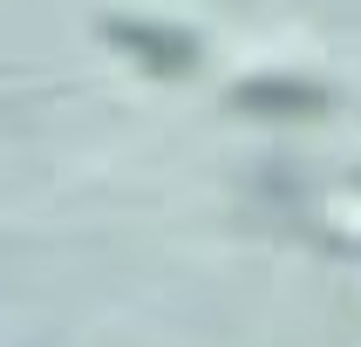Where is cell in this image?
Listing matches in <instances>:
<instances>
[{
  "instance_id": "1",
  "label": "cell",
  "mask_w": 361,
  "mask_h": 347,
  "mask_svg": "<svg viewBox=\"0 0 361 347\" xmlns=\"http://www.w3.org/2000/svg\"><path fill=\"white\" fill-rule=\"evenodd\" d=\"M102 41H109L116 55H130L143 75H157V82H184V75H198V61H204L191 27L150 20V14H109L102 20Z\"/></svg>"
},
{
  "instance_id": "2",
  "label": "cell",
  "mask_w": 361,
  "mask_h": 347,
  "mask_svg": "<svg viewBox=\"0 0 361 347\" xmlns=\"http://www.w3.org/2000/svg\"><path fill=\"white\" fill-rule=\"evenodd\" d=\"M232 109L252 116V122H314V116L334 109V96L307 75H252V82L232 89Z\"/></svg>"
},
{
  "instance_id": "3",
  "label": "cell",
  "mask_w": 361,
  "mask_h": 347,
  "mask_svg": "<svg viewBox=\"0 0 361 347\" xmlns=\"http://www.w3.org/2000/svg\"><path fill=\"white\" fill-rule=\"evenodd\" d=\"M341 218H355V225H361V198H341Z\"/></svg>"
}]
</instances>
